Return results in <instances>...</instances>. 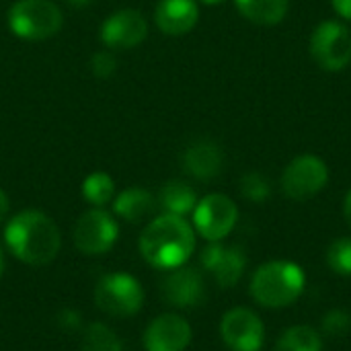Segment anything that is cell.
I'll use <instances>...</instances> for the list:
<instances>
[{"mask_svg": "<svg viewBox=\"0 0 351 351\" xmlns=\"http://www.w3.org/2000/svg\"><path fill=\"white\" fill-rule=\"evenodd\" d=\"M204 4H222L224 0H202Z\"/></svg>", "mask_w": 351, "mask_h": 351, "instance_id": "1f68e13d", "label": "cell"}, {"mask_svg": "<svg viewBox=\"0 0 351 351\" xmlns=\"http://www.w3.org/2000/svg\"><path fill=\"white\" fill-rule=\"evenodd\" d=\"M4 241L12 255L29 265H47L56 259L62 245L58 226L39 210L16 214L6 224Z\"/></svg>", "mask_w": 351, "mask_h": 351, "instance_id": "7a4b0ae2", "label": "cell"}, {"mask_svg": "<svg viewBox=\"0 0 351 351\" xmlns=\"http://www.w3.org/2000/svg\"><path fill=\"white\" fill-rule=\"evenodd\" d=\"M162 298L175 308L199 306L206 298L204 278L193 267H175L162 280Z\"/></svg>", "mask_w": 351, "mask_h": 351, "instance_id": "4fadbf2b", "label": "cell"}, {"mask_svg": "<svg viewBox=\"0 0 351 351\" xmlns=\"http://www.w3.org/2000/svg\"><path fill=\"white\" fill-rule=\"evenodd\" d=\"M202 265L214 276L220 288H232L247 267V255L241 247H226L220 243H210L202 251Z\"/></svg>", "mask_w": 351, "mask_h": 351, "instance_id": "7c38bea8", "label": "cell"}, {"mask_svg": "<svg viewBox=\"0 0 351 351\" xmlns=\"http://www.w3.org/2000/svg\"><path fill=\"white\" fill-rule=\"evenodd\" d=\"M8 210H10V204H8V197H6V193L0 189V222L6 218V214H8Z\"/></svg>", "mask_w": 351, "mask_h": 351, "instance_id": "f1b7e54d", "label": "cell"}, {"mask_svg": "<svg viewBox=\"0 0 351 351\" xmlns=\"http://www.w3.org/2000/svg\"><path fill=\"white\" fill-rule=\"evenodd\" d=\"M306 286V276L292 261H269L257 267L249 292L265 308H284L294 304Z\"/></svg>", "mask_w": 351, "mask_h": 351, "instance_id": "3957f363", "label": "cell"}, {"mask_svg": "<svg viewBox=\"0 0 351 351\" xmlns=\"http://www.w3.org/2000/svg\"><path fill=\"white\" fill-rule=\"evenodd\" d=\"M115 193V183L107 173H93L82 183V195L88 204L101 208L111 202Z\"/></svg>", "mask_w": 351, "mask_h": 351, "instance_id": "7402d4cb", "label": "cell"}, {"mask_svg": "<svg viewBox=\"0 0 351 351\" xmlns=\"http://www.w3.org/2000/svg\"><path fill=\"white\" fill-rule=\"evenodd\" d=\"M95 302L109 317H132L144 304V290L128 274H107L95 288Z\"/></svg>", "mask_w": 351, "mask_h": 351, "instance_id": "5b68a950", "label": "cell"}, {"mask_svg": "<svg viewBox=\"0 0 351 351\" xmlns=\"http://www.w3.org/2000/svg\"><path fill=\"white\" fill-rule=\"evenodd\" d=\"M158 204L162 206V210L167 214H175V216H185L191 214L197 206V195L193 191V187H189L183 181H169L158 195Z\"/></svg>", "mask_w": 351, "mask_h": 351, "instance_id": "d6986e66", "label": "cell"}, {"mask_svg": "<svg viewBox=\"0 0 351 351\" xmlns=\"http://www.w3.org/2000/svg\"><path fill=\"white\" fill-rule=\"evenodd\" d=\"M343 212H346V220L350 222V226H351V189L348 191V195H346V202H343Z\"/></svg>", "mask_w": 351, "mask_h": 351, "instance_id": "f546056e", "label": "cell"}, {"mask_svg": "<svg viewBox=\"0 0 351 351\" xmlns=\"http://www.w3.org/2000/svg\"><path fill=\"white\" fill-rule=\"evenodd\" d=\"M62 317H64V319H68V321H64V323H62L66 329H76V327H78V315H76V313L66 311V313H62Z\"/></svg>", "mask_w": 351, "mask_h": 351, "instance_id": "83f0119b", "label": "cell"}, {"mask_svg": "<svg viewBox=\"0 0 351 351\" xmlns=\"http://www.w3.org/2000/svg\"><path fill=\"white\" fill-rule=\"evenodd\" d=\"M90 70L97 78H109L117 70V60L111 51H99L90 60Z\"/></svg>", "mask_w": 351, "mask_h": 351, "instance_id": "484cf974", "label": "cell"}, {"mask_svg": "<svg viewBox=\"0 0 351 351\" xmlns=\"http://www.w3.org/2000/svg\"><path fill=\"white\" fill-rule=\"evenodd\" d=\"M121 339L103 323H93L86 327L80 351H121Z\"/></svg>", "mask_w": 351, "mask_h": 351, "instance_id": "44dd1931", "label": "cell"}, {"mask_svg": "<svg viewBox=\"0 0 351 351\" xmlns=\"http://www.w3.org/2000/svg\"><path fill=\"white\" fill-rule=\"evenodd\" d=\"M117 222L101 208L84 212L74 228V245L84 255L107 253L117 241Z\"/></svg>", "mask_w": 351, "mask_h": 351, "instance_id": "9c48e42d", "label": "cell"}, {"mask_svg": "<svg viewBox=\"0 0 351 351\" xmlns=\"http://www.w3.org/2000/svg\"><path fill=\"white\" fill-rule=\"evenodd\" d=\"M10 31L16 37L39 41L53 37L62 27V10L49 0H19L8 12Z\"/></svg>", "mask_w": 351, "mask_h": 351, "instance_id": "277c9868", "label": "cell"}, {"mask_svg": "<svg viewBox=\"0 0 351 351\" xmlns=\"http://www.w3.org/2000/svg\"><path fill=\"white\" fill-rule=\"evenodd\" d=\"M351 329V315L350 313H346V311H341V308H333V311H329L325 317H323V333L327 335V337H333V339H337V337H343V335H348Z\"/></svg>", "mask_w": 351, "mask_h": 351, "instance_id": "d4e9b609", "label": "cell"}, {"mask_svg": "<svg viewBox=\"0 0 351 351\" xmlns=\"http://www.w3.org/2000/svg\"><path fill=\"white\" fill-rule=\"evenodd\" d=\"M329 181V169L323 158L315 154L296 156L282 173V191L296 202L311 199L325 189Z\"/></svg>", "mask_w": 351, "mask_h": 351, "instance_id": "52a82bcc", "label": "cell"}, {"mask_svg": "<svg viewBox=\"0 0 351 351\" xmlns=\"http://www.w3.org/2000/svg\"><path fill=\"white\" fill-rule=\"evenodd\" d=\"M187 175L199 181H210L218 177L224 169V152L218 142L210 138H199L191 142L181 156Z\"/></svg>", "mask_w": 351, "mask_h": 351, "instance_id": "9a60e30c", "label": "cell"}, {"mask_svg": "<svg viewBox=\"0 0 351 351\" xmlns=\"http://www.w3.org/2000/svg\"><path fill=\"white\" fill-rule=\"evenodd\" d=\"M148 35V23L142 12L125 8L113 12L101 29V39L111 49H130L140 45Z\"/></svg>", "mask_w": 351, "mask_h": 351, "instance_id": "8fae6325", "label": "cell"}, {"mask_svg": "<svg viewBox=\"0 0 351 351\" xmlns=\"http://www.w3.org/2000/svg\"><path fill=\"white\" fill-rule=\"evenodd\" d=\"M70 6H76V8H80V6H86V4H90V0H66Z\"/></svg>", "mask_w": 351, "mask_h": 351, "instance_id": "4dcf8cb0", "label": "cell"}, {"mask_svg": "<svg viewBox=\"0 0 351 351\" xmlns=\"http://www.w3.org/2000/svg\"><path fill=\"white\" fill-rule=\"evenodd\" d=\"M239 12L257 25H278L284 21L290 2L288 0H234Z\"/></svg>", "mask_w": 351, "mask_h": 351, "instance_id": "ac0fdd59", "label": "cell"}, {"mask_svg": "<svg viewBox=\"0 0 351 351\" xmlns=\"http://www.w3.org/2000/svg\"><path fill=\"white\" fill-rule=\"evenodd\" d=\"M195 249V232L183 216L162 214L140 237L142 257L158 269L181 267Z\"/></svg>", "mask_w": 351, "mask_h": 351, "instance_id": "6da1fadb", "label": "cell"}, {"mask_svg": "<svg viewBox=\"0 0 351 351\" xmlns=\"http://www.w3.org/2000/svg\"><path fill=\"white\" fill-rule=\"evenodd\" d=\"M113 210L128 222H140L156 210V197L142 187H132L115 197Z\"/></svg>", "mask_w": 351, "mask_h": 351, "instance_id": "e0dca14e", "label": "cell"}, {"mask_svg": "<svg viewBox=\"0 0 351 351\" xmlns=\"http://www.w3.org/2000/svg\"><path fill=\"white\" fill-rule=\"evenodd\" d=\"M2 271H4V259H2V251H0V278H2Z\"/></svg>", "mask_w": 351, "mask_h": 351, "instance_id": "d6a6232c", "label": "cell"}, {"mask_svg": "<svg viewBox=\"0 0 351 351\" xmlns=\"http://www.w3.org/2000/svg\"><path fill=\"white\" fill-rule=\"evenodd\" d=\"M237 220H239L237 204L222 193L206 195L202 202H197L193 210V224L197 232L210 243H218L226 239L232 232Z\"/></svg>", "mask_w": 351, "mask_h": 351, "instance_id": "ba28073f", "label": "cell"}, {"mask_svg": "<svg viewBox=\"0 0 351 351\" xmlns=\"http://www.w3.org/2000/svg\"><path fill=\"white\" fill-rule=\"evenodd\" d=\"M331 4H333L335 12H337L339 16L351 21V0H331Z\"/></svg>", "mask_w": 351, "mask_h": 351, "instance_id": "4316f807", "label": "cell"}, {"mask_svg": "<svg viewBox=\"0 0 351 351\" xmlns=\"http://www.w3.org/2000/svg\"><path fill=\"white\" fill-rule=\"evenodd\" d=\"M276 351H323V337L313 327L296 325L280 335Z\"/></svg>", "mask_w": 351, "mask_h": 351, "instance_id": "ffe728a7", "label": "cell"}, {"mask_svg": "<svg viewBox=\"0 0 351 351\" xmlns=\"http://www.w3.org/2000/svg\"><path fill=\"white\" fill-rule=\"evenodd\" d=\"M329 267L339 276H351V237L337 239L327 251Z\"/></svg>", "mask_w": 351, "mask_h": 351, "instance_id": "603a6c76", "label": "cell"}, {"mask_svg": "<svg viewBox=\"0 0 351 351\" xmlns=\"http://www.w3.org/2000/svg\"><path fill=\"white\" fill-rule=\"evenodd\" d=\"M241 193L249 202L261 204L271 195V183L263 173H247L241 179Z\"/></svg>", "mask_w": 351, "mask_h": 351, "instance_id": "cb8c5ba5", "label": "cell"}, {"mask_svg": "<svg viewBox=\"0 0 351 351\" xmlns=\"http://www.w3.org/2000/svg\"><path fill=\"white\" fill-rule=\"evenodd\" d=\"M156 25L167 35L189 33L199 19V8L195 0H160L154 10Z\"/></svg>", "mask_w": 351, "mask_h": 351, "instance_id": "2e32d148", "label": "cell"}, {"mask_svg": "<svg viewBox=\"0 0 351 351\" xmlns=\"http://www.w3.org/2000/svg\"><path fill=\"white\" fill-rule=\"evenodd\" d=\"M220 335L232 351H261L265 341V327L253 311L239 306L222 317Z\"/></svg>", "mask_w": 351, "mask_h": 351, "instance_id": "30bf717a", "label": "cell"}, {"mask_svg": "<svg viewBox=\"0 0 351 351\" xmlns=\"http://www.w3.org/2000/svg\"><path fill=\"white\" fill-rule=\"evenodd\" d=\"M311 53L315 62L329 72H339L351 62V33L343 23L323 21L311 37Z\"/></svg>", "mask_w": 351, "mask_h": 351, "instance_id": "8992f818", "label": "cell"}, {"mask_svg": "<svg viewBox=\"0 0 351 351\" xmlns=\"http://www.w3.org/2000/svg\"><path fill=\"white\" fill-rule=\"evenodd\" d=\"M191 343V327L179 315H160L144 331L146 351H185Z\"/></svg>", "mask_w": 351, "mask_h": 351, "instance_id": "5bb4252c", "label": "cell"}]
</instances>
